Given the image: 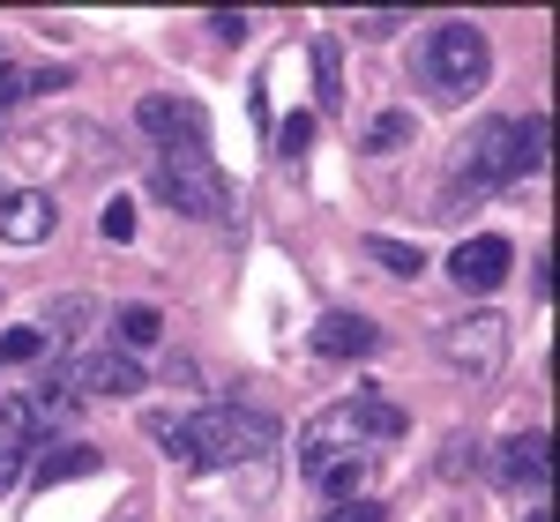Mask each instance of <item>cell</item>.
Masks as SVG:
<instances>
[{
  "label": "cell",
  "instance_id": "9a60e30c",
  "mask_svg": "<svg viewBox=\"0 0 560 522\" xmlns=\"http://www.w3.org/2000/svg\"><path fill=\"white\" fill-rule=\"evenodd\" d=\"M314 97H322V112H345V45L337 38H314Z\"/></svg>",
  "mask_w": 560,
  "mask_h": 522
},
{
  "label": "cell",
  "instance_id": "83f0119b",
  "mask_svg": "<svg viewBox=\"0 0 560 522\" xmlns=\"http://www.w3.org/2000/svg\"><path fill=\"white\" fill-rule=\"evenodd\" d=\"M523 522H546V508H530V515H523Z\"/></svg>",
  "mask_w": 560,
  "mask_h": 522
},
{
  "label": "cell",
  "instance_id": "d4e9b609",
  "mask_svg": "<svg viewBox=\"0 0 560 522\" xmlns=\"http://www.w3.org/2000/svg\"><path fill=\"white\" fill-rule=\"evenodd\" d=\"M388 508L382 500H366V493H359V500H345V508H329V522H382Z\"/></svg>",
  "mask_w": 560,
  "mask_h": 522
},
{
  "label": "cell",
  "instance_id": "4fadbf2b",
  "mask_svg": "<svg viewBox=\"0 0 560 522\" xmlns=\"http://www.w3.org/2000/svg\"><path fill=\"white\" fill-rule=\"evenodd\" d=\"M68 83H75V75L52 68V60H45V68H8V75H0V112L31 105V97H52V90H68Z\"/></svg>",
  "mask_w": 560,
  "mask_h": 522
},
{
  "label": "cell",
  "instance_id": "603a6c76",
  "mask_svg": "<svg viewBox=\"0 0 560 522\" xmlns=\"http://www.w3.org/2000/svg\"><path fill=\"white\" fill-rule=\"evenodd\" d=\"M306 142H314V112H292V120L277 128V157H300Z\"/></svg>",
  "mask_w": 560,
  "mask_h": 522
},
{
  "label": "cell",
  "instance_id": "8992f818",
  "mask_svg": "<svg viewBox=\"0 0 560 522\" xmlns=\"http://www.w3.org/2000/svg\"><path fill=\"white\" fill-rule=\"evenodd\" d=\"M509 269H516V247H509L501 232H478V239H464V247L448 254V276H456L464 292H493V284H509Z\"/></svg>",
  "mask_w": 560,
  "mask_h": 522
},
{
  "label": "cell",
  "instance_id": "f1b7e54d",
  "mask_svg": "<svg viewBox=\"0 0 560 522\" xmlns=\"http://www.w3.org/2000/svg\"><path fill=\"white\" fill-rule=\"evenodd\" d=\"M0 75H8V45H0Z\"/></svg>",
  "mask_w": 560,
  "mask_h": 522
},
{
  "label": "cell",
  "instance_id": "ba28073f",
  "mask_svg": "<svg viewBox=\"0 0 560 522\" xmlns=\"http://www.w3.org/2000/svg\"><path fill=\"white\" fill-rule=\"evenodd\" d=\"M0 239H8V247H38V239H52V194H45V187L0 194Z\"/></svg>",
  "mask_w": 560,
  "mask_h": 522
},
{
  "label": "cell",
  "instance_id": "e0dca14e",
  "mask_svg": "<svg viewBox=\"0 0 560 522\" xmlns=\"http://www.w3.org/2000/svg\"><path fill=\"white\" fill-rule=\"evenodd\" d=\"M546 142H553V120H546V112L516 120V179H538V173H546Z\"/></svg>",
  "mask_w": 560,
  "mask_h": 522
},
{
  "label": "cell",
  "instance_id": "cb8c5ba5",
  "mask_svg": "<svg viewBox=\"0 0 560 522\" xmlns=\"http://www.w3.org/2000/svg\"><path fill=\"white\" fill-rule=\"evenodd\" d=\"M90 313H97L90 299H60V306H52V336H68V344H75V329H83Z\"/></svg>",
  "mask_w": 560,
  "mask_h": 522
},
{
  "label": "cell",
  "instance_id": "5b68a950",
  "mask_svg": "<svg viewBox=\"0 0 560 522\" xmlns=\"http://www.w3.org/2000/svg\"><path fill=\"white\" fill-rule=\"evenodd\" d=\"M441 358L456 366V373H501V358H509V321L501 313H471V321H456V329H441Z\"/></svg>",
  "mask_w": 560,
  "mask_h": 522
},
{
  "label": "cell",
  "instance_id": "484cf974",
  "mask_svg": "<svg viewBox=\"0 0 560 522\" xmlns=\"http://www.w3.org/2000/svg\"><path fill=\"white\" fill-rule=\"evenodd\" d=\"M441 471H448V478H464V471H478V448H464V440H448V455H441Z\"/></svg>",
  "mask_w": 560,
  "mask_h": 522
},
{
  "label": "cell",
  "instance_id": "9c48e42d",
  "mask_svg": "<svg viewBox=\"0 0 560 522\" xmlns=\"http://www.w3.org/2000/svg\"><path fill=\"white\" fill-rule=\"evenodd\" d=\"M45 434H52V418L38 411V395H0V463L38 455Z\"/></svg>",
  "mask_w": 560,
  "mask_h": 522
},
{
  "label": "cell",
  "instance_id": "ffe728a7",
  "mask_svg": "<svg viewBox=\"0 0 560 522\" xmlns=\"http://www.w3.org/2000/svg\"><path fill=\"white\" fill-rule=\"evenodd\" d=\"M404 142H411V112H382V120L366 128V150H374V157H388V150H404Z\"/></svg>",
  "mask_w": 560,
  "mask_h": 522
},
{
  "label": "cell",
  "instance_id": "7402d4cb",
  "mask_svg": "<svg viewBox=\"0 0 560 522\" xmlns=\"http://www.w3.org/2000/svg\"><path fill=\"white\" fill-rule=\"evenodd\" d=\"M45 351V329H8L0 336V366H23V358H38Z\"/></svg>",
  "mask_w": 560,
  "mask_h": 522
},
{
  "label": "cell",
  "instance_id": "277c9868",
  "mask_svg": "<svg viewBox=\"0 0 560 522\" xmlns=\"http://www.w3.org/2000/svg\"><path fill=\"white\" fill-rule=\"evenodd\" d=\"M135 128L150 134L165 157H202V150H210V112H202L195 97H179V90H150V97L135 105Z\"/></svg>",
  "mask_w": 560,
  "mask_h": 522
},
{
  "label": "cell",
  "instance_id": "8fae6325",
  "mask_svg": "<svg viewBox=\"0 0 560 522\" xmlns=\"http://www.w3.org/2000/svg\"><path fill=\"white\" fill-rule=\"evenodd\" d=\"M345 411V426H351V440H404V411L388 403V395H351V403H337Z\"/></svg>",
  "mask_w": 560,
  "mask_h": 522
},
{
  "label": "cell",
  "instance_id": "30bf717a",
  "mask_svg": "<svg viewBox=\"0 0 560 522\" xmlns=\"http://www.w3.org/2000/svg\"><path fill=\"white\" fill-rule=\"evenodd\" d=\"M553 440H546V426H530V434H516L509 448H501V478L509 485H530V493H546V478H553V455H546Z\"/></svg>",
  "mask_w": 560,
  "mask_h": 522
},
{
  "label": "cell",
  "instance_id": "5bb4252c",
  "mask_svg": "<svg viewBox=\"0 0 560 522\" xmlns=\"http://www.w3.org/2000/svg\"><path fill=\"white\" fill-rule=\"evenodd\" d=\"M97 463H105V455L75 440V448H60V455H45L38 471H31V485H38V493H52V485H68V478H97Z\"/></svg>",
  "mask_w": 560,
  "mask_h": 522
},
{
  "label": "cell",
  "instance_id": "ac0fdd59",
  "mask_svg": "<svg viewBox=\"0 0 560 522\" xmlns=\"http://www.w3.org/2000/svg\"><path fill=\"white\" fill-rule=\"evenodd\" d=\"M113 336H120V351H150L158 344V336H165V321H158V306H120V313H113Z\"/></svg>",
  "mask_w": 560,
  "mask_h": 522
},
{
  "label": "cell",
  "instance_id": "52a82bcc",
  "mask_svg": "<svg viewBox=\"0 0 560 522\" xmlns=\"http://www.w3.org/2000/svg\"><path fill=\"white\" fill-rule=\"evenodd\" d=\"M306 344L322 351V358H374V351H382V329H374L366 313H345V306H329V313L306 329Z\"/></svg>",
  "mask_w": 560,
  "mask_h": 522
},
{
  "label": "cell",
  "instance_id": "2e32d148",
  "mask_svg": "<svg viewBox=\"0 0 560 522\" xmlns=\"http://www.w3.org/2000/svg\"><path fill=\"white\" fill-rule=\"evenodd\" d=\"M366 261H382L388 276H419V269H427V247H419V239H388V232H366Z\"/></svg>",
  "mask_w": 560,
  "mask_h": 522
},
{
  "label": "cell",
  "instance_id": "6da1fadb",
  "mask_svg": "<svg viewBox=\"0 0 560 522\" xmlns=\"http://www.w3.org/2000/svg\"><path fill=\"white\" fill-rule=\"evenodd\" d=\"M187 440H195V463L202 471H224V463H255L277 448V426L261 418V411H240V403H210V411H195V418H179Z\"/></svg>",
  "mask_w": 560,
  "mask_h": 522
},
{
  "label": "cell",
  "instance_id": "4316f807",
  "mask_svg": "<svg viewBox=\"0 0 560 522\" xmlns=\"http://www.w3.org/2000/svg\"><path fill=\"white\" fill-rule=\"evenodd\" d=\"M210 38H247V15H210Z\"/></svg>",
  "mask_w": 560,
  "mask_h": 522
},
{
  "label": "cell",
  "instance_id": "3957f363",
  "mask_svg": "<svg viewBox=\"0 0 560 522\" xmlns=\"http://www.w3.org/2000/svg\"><path fill=\"white\" fill-rule=\"evenodd\" d=\"M419 68H427V83L441 90V97H478L486 90V75H493V45H486V31L478 23H441L427 45H419Z\"/></svg>",
  "mask_w": 560,
  "mask_h": 522
},
{
  "label": "cell",
  "instance_id": "d6986e66",
  "mask_svg": "<svg viewBox=\"0 0 560 522\" xmlns=\"http://www.w3.org/2000/svg\"><path fill=\"white\" fill-rule=\"evenodd\" d=\"M150 440H158V448H165L173 463H187V471H202V463H195V440H187V426H179V418H165V411H158V418H150Z\"/></svg>",
  "mask_w": 560,
  "mask_h": 522
},
{
  "label": "cell",
  "instance_id": "44dd1931",
  "mask_svg": "<svg viewBox=\"0 0 560 522\" xmlns=\"http://www.w3.org/2000/svg\"><path fill=\"white\" fill-rule=\"evenodd\" d=\"M97 232H105L113 247H128V239H135V202H128V194H113V202L97 210Z\"/></svg>",
  "mask_w": 560,
  "mask_h": 522
},
{
  "label": "cell",
  "instance_id": "7c38bea8",
  "mask_svg": "<svg viewBox=\"0 0 560 522\" xmlns=\"http://www.w3.org/2000/svg\"><path fill=\"white\" fill-rule=\"evenodd\" d=\"M306 485L345 508V500H359V485H366V455H359V448H351V455H322V463L306 471Z\"/></svg>",
  "mask_w": 560,
  "mask_h": 522
},
{
  "label": "cell",
  "instance_id": "7a4b0ae2",
  "mask_svg": "<svg viewBox=\"0 0 560 522\" xmlns=\"http://www.w3.org/2000/svg\"><path fill=\"white\" fill-rule=\"evenodd\" d=\"M150 194H158L165 210H179V217H195V224L232 217V179L217 173L210 150H202V157H158V165H150Z\"/></svg>",
  "mask_w": 560,
  "mask_h": 522
}]
</instances>
